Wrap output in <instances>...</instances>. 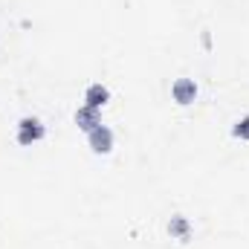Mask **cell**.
I'll return each mask as SVG.
<instances>
[{
	"label": "cell",
	"instance_id": "8992f818",
	"mask_svg": "<svg viewBox=\"0 0 249 249\" xmlns=\"http://www.w3.org/2000/svg\"><path fill=\"white\" fill-rule=\"evenodd\" d=\"M235 136H241V139H249V116H247V119H241V122L235 124Z\"/></svg>",
	"mask_w": 249,
	"mask_h": 249
},
{
	"label": "cell",
	"instance_id": "277c9868",
	"mask_svg": "<svg viewBox=\"0 0 249 249\" xmlns=\"http://www.w3.org/2000/svg\"><path fill=\"white\" fill-rule=\"evenodd\" d=\"M75 122L81 124V127H87V130H93V127H99V119H96V107H81L78 110V116H75Z\"/></svg>",
	"mask_w": 249,
	"mask_h": 249
},
{
	"label": "cell",
	"instance_id": "52a82bcc",
	"mask_svg": "<svg viewBox=\"0 0 249 249\" xmlns=\"http://www.w3.org/2000/svg\"><path fill=\"white\" fill-rule=\"evenodd\" d=\"M171 232H174V235H186V220H180V217H177V220L171 223Z\"/></svg>",
	"mask_w": 249,
	"mask_h": 249
},
{
	"label": "cell",
	"instance_id": "3957f363",
	"mask_svg": "<svg viewBox=\"0 0 249 249\" xmlns=\"http://www.w3.org/2000/svg\"><path fill=\"white\" fill-rule=\"evenodd\" d=\"M44 136V127L35 122V119H26V122H20V133H18V139L26 145V142H32V139H41Z\"/></svg>",
	"mask_w": 249,
	"mask_h": 249
},
{
	"label": "cell",
	"instance_id": "5b68a950",
	"mask_svg": "<svg viewBox=\"0 0 249 249\" xmlns=\"http://www.w3.org/2000/svg\"><path fill=\"white\" fill-rule=\"evenodd\" d=\"M87 102H90V107L105 105V102H107V90H105V87H99V84H93V87L87 90Z\"/></svg>",
	"mask_w": 249,
	"mask_h": 249
},
{
	"label": "cell",
	"instance_id": "7a4b0ae2",
	"mask_svg": "<svg viewBox=\"0 0 249 249\" xmlns=\"http://www.w3.org/2000/svg\"><path fill=\"white\" fill-rule=\"evenodd\" d=\"M194 96H197V87H194V81L183 78V81H177V84H174V99H177L180 105L194 102Z\"/></svg>",
	"mask_w": 249,
	"mask_h": 249
},
{
	"label": "cell",
	"instance_id": "6da1fadb",
	"mask_svg": "<svg viewBox=\"0 0 249 249\" xmlns=\"http://www.w3.org/2000/svg\"><path fill=\"white\" fill-rule=\"evenodd\" d=\"M90 145H93V151L107 154V151H110V145H113L110 130H107V127H93V130H90Z\"/></svg>",
	"mask_w": 249,
	"mask_h": 249
}]
</instances>
